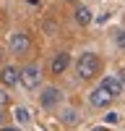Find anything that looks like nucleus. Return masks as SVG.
Instances as JSON below:
<instances>
[{"instance_id": "7ed1b4c3", "label": "nucleus", "mask_w": 125, "mask_h": 131, "mask_svg": "<svg viewBox=\"0 0 125 131\" xmlns=\"http://www.w3.org/2000/svg\"><path fill=\"white\" fill-rule=\"evenodd\" d=\"M8 47H10V52H13V55H26L29 47H31V39H29L26 31H13V34H10V39H8Z\"/></svg>"}, {"instance_id": "39448f33", "label": "nucleus", "mask_w": 125, "mask_h": 131, "mask_svg": "<svg viewBox=\"0 0 125 131\" xmlns=\"http://www.w3.org/2000/svg\"><path fill=\"white\" fill-rule=\"evenodd\" d=\"M60 100H63V92L57 89V86H44V89H42V94H39V105L44 107V110L57 107Z\"/></svg>"}, {"instance_id": "ddd939ff", "label": "nucleus", "mask_w": 125, "mask_h": 131, "mask_svg": "<svg viewBox=\"0 0 125 131\" xmlns=\"http://www.w3.org/2000/svg\"><path fill=\"white\" fill-rule=\"evenodd\" d=\"M8 102H10V94H8L5 89H0V110H3V107H5Z\"/></svg>"}, {"instance_id": "f3484780", "label": "nucleus", "mask_w": 125, "mask_h": 131, "mask_svg": "<svg viewBox=\"0 0 125 131\" xmlns=\"http://www.w3.org/2000/svg\"><path fill=\"white\" fill-rule=\"evenodd\" d=\"M91 131H107V128H104V126H97V128H91Z\"/></svg>"}, {"instance_id": "6e6552de", "label": "nucleus", "mask_w": 125, "mask_h": 131, "mask_svg": "<svg viewBox=\"0 0 125 131\" xmlns=\"http://www.w3.org/2000/svg\"><path fill=\"white\" fill-rule=\"evenodd\" d=\"M73 18H76L78 26H89L94 16H91V10H89L86 5H76V8H73Z\"/></svg>"}, {"instance_id": "a211bd4d", "label": "nucleus", "mask_w": 125, "mask_h": 131, "mask_svg": "<svg viewBox=\"0 0 125 131\" xmlns=\"http://www.w3.org/2000/svg\"><path fill=\"white\" fill-rule=\"evenodd\" d=\"M0 68H3V50H0Z\"/></svg>"}, {"instance_id": "20e7f679", "label": "nucleus", "mask_w": 125, "mask_h": 131, "mask_svg": "<svg viewBox=\"0 0 125 131\" xmlns=\"http://www.w3.org/2000/svg\"><path fill=\"white\" fill-rule=\"evenodd\" d=\"M112 100H115V97L110 94V89H107L104 84H97V86L91 89V94H89V102H91L94 107H102V110H104V107H110Z\"/></svg>"}, {"instance_id": "aec40b11", "label": "nucleus", "mask_w": 125, "mask_h": 131, "mask_svg": "<svg viewBox=\"0 0 125 131\" xmlns=\"http://www.w3.org/2000/svg\"><path fill=\"white\" fill-rule=\"evenodd\" d=\"M65 3H76V0H65Z\"/></svg>"}, {"instance_id": "f257e3e1", "label": "nucleus", "mask_w": 125, "mask_h": 131, "mask_svg": "<svg viewBox=\"0 0 125 131\" xmlns=\"http://www.w3.org/2000/svg\"><path fill=\"white\" fill-rule=\"evenodd\" d=\"M99 71H102V60H99V55L97 52H83V55L78 58V63H76V73H78V79H94V76H99Z\"/></svg>"}, {"instance_id": "423d86ee", "label": "nucleus", "mask_w": 125, "mask_h": 131, "mask_svg": "<svg viewBox=\"0 0 125 131\" xmlns=\"http://www.w3.org/2000/svg\"><path fill=\"white\" fill-rule=\"evenodd\" d=\"M0 84H3V86L21 84V71L16 68V66H3V68H0Z\"/></svg>"}, {"instance_id": "2eb2a0df", "label": "nucleus", "mask_w": 125, "mask_h": 131, "mask_svg": "<svg viewBox=\"0 0 125 131\" xmlns=\"http://www.w3.org/2000/svg\"><path fill=\"white\" fill-rule=\"evenodd\" d=\"M0 131H21L18 126H0Z\"/></svg>"}, {"instance_id": "4468645a", "label": "nucleus", "mask_w": 125, "mask_h": 131, "mask_svg": "<svg viewBox=\"0 0 125 131\" xmlns=\"http://www.w3.org/2000/svg\"><path fill=\"white\" fill-rule=\"evenodd\" d=\"M117 118H120L117 113H107V115H104V121H107V123L112 126V123H117Z\"/></svg>"}, {"instance_id": "dca6fc26", "label": "nucleus", "mask_w": 125, "mask_h": 131, "mask_svg": "<svg viewBox=\"0 0 125 131\" xmlns=\"http://www.w3.org/2000/svg\"><path fill=\"white\" fill-rule=\"evenodd\" d=\"M117 76H120V81H122V92H125V71H120Z\"/></svg>"}, {"instance_id": "f03ea898", "label": "nucleus", "mask_w": 125, "mask_h": 131, "mask_svg": "<svg viewBox=\"0 0 125 131\" xmlns=\"http://www.w3.org/2000/svg\"><path fill=\"white\" fill-rule=\"evenodd\" d=\"M39 81H42L39 63H26L24 68H21V86H24V89H37Z\"/></svg>"}, {"instance_id": "9b49d317", "label": "nucleus", "mask_w": 125, "mask_h": 131, "mask_svg": "<svg viewBox=\"0 0 125 131\" xmlns=\"http://www.w3.org/2000/svg\"><path fill=\"white\" fill-rule=\"evenodd\" d=\"M16 118H18V123H26V121H29L26 107H16Z\"/></svg>"}, {"instance_id": "f8f14e48", "label": "nucleus", "mask_w": 125, "mask_h": 131, "mask_svg": "<svg viewBox=\"0 0 125 131\" xmlns=\"http://www.w3.org/2000/svg\"><path fill=\"white\" fill-rule=\"evenodd\" d=\"M115 42H117V47L125 50V31H122V29H120V31H115Z\"/></svg>"}, {"instance_id": "1a4fd4ad", "label": "nucleus", "mask_w": 125, "mask_h": 131, "mask_svg": "<svg viewBox=\"0 0 125 131\" xmlns=\"http://www.w3.org/2000/svg\"><path fill=\"white\" fill-rule=\"evenodd\" d=\"M102 84L110 89L112 97H122V81H120V76H107V79H102Z\"/></svg>"}, {"instance_id": "6ab92c4d", "label": "nucleus", "mask_w": 125, "mask_h": 131, "mask_svg": "<svg viewBox=\"0 0 125 131\" xmlns=\"http://www.w3.org/2000/svg\"><path fill=\"white\" fill-rule=\"evenodd\" d=\"M3 118H5V115H3V110H0V123H3Z\"/></svg>"}, {"instance_id": "9d476101", "label": "nucleus", "mask_w": 125, "mask_h": 131, "mask_svg": "<svg viewBox=\"0 0 125 131\" xmlns=\"http://www.w3.org/2000/svg\"><path fill=\"white\" fill-rule=\"evenodd\" d=\"M60 118H63V123H68V126H73L76 123V110H73V107H65V110H60Z\"/></svg>"}, {"instance_id": "0eeeda50", "label": "nucleus", "mask_w": 125, "mask_h": 131, "mask_svg": "<svg viewBox=\"0 0 125 131\" xmlns=\"http://www.w3.org/2000/svg\"><path fill=\"white\" fill-rule=\"evenodd\" d=\"M68 66H70L68 52H55V55H52V63H50V71H52V76H60V73H65Z\"/></svg>"}]
</instances>
